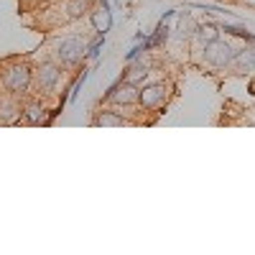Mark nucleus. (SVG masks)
Instances as JSON below:
<instances>
[{
  "label": "nucleus",
  "mask_w": 255,
  "mask_h": 255,
  "mask_svg": "<svg viewBox=\"0 0 255 255\" xmlns=\"http://www.w3.org/2000/svg\"><path fill=\"white\" fill-rule=\"evenodd\" d=\"M0 125H3V123H0Z\"/></svg>",
  "instance_id": "aec40b11"
},
{
  "label": "nucleus",
  "mask_w": 255,
  "mask_h": 255,
  "mask_svg": "<svg viewBox=\"0 0 255 255\" xmlns=\"http://www.w3.org/2000/svg\"><path fill=\"white\" fill-rule=\"evenodd\" d=\"M0 84L3 90L13 97H20L26 95L31 87H33V69L23 61H15V64H8L3 69V77H0Z\"/></svg>",
  "instance_id": "f03ea898"
},
{
  "label": "nucleus",
  "mask_w": 255,
  "mask_h": 255,
  "mask_svg": "<svg viewBox=\"0 0 255 255\" xmlns=\"http://www.w3.org/2000/svg\"><path fill=\"white\" fill-rule=\"evenodd\" d=\"M90 20H92V28L97 31V36H105L108 31H113V8H105V5L92 8Z\"/></svg>",
  "instance_id": "9b49d317"
},
{
  "label": "nucleus",
  "mask_w": 255,
  "mask_h": 255,
  "mask_svg": "<svg viewBox=\"0 0 255 255\" xmlns=\"http://www.w3.org/2000/svg\"><path fill=\"white\" fill-rule=\"evenodd\" d=\"M176 13H179L176 8H171V10H166V13L161 15V20H158V23H168V20H171V18H176Z\"/></svg>",
  "instance_id": "a211bd4d"
},
{
  "label": "nucleus",
  "mask_w": 255,
  "mask_h": 255,
  "mask_svg": "<svg viewBox=\"0 0 255 255\" xmlns=\"http://www.w3.org/2000/svg\"><path fill=\"white\" fill-rule=\"evenodd\" d=\"M235 54H238V49L232 46L227 38H215V41H209V44L202 46V61L207 64V67H212V69L232 67Z\"/></svg>",
  "instance_id": "20e7f679"
},
{
  "label": "nucleus",
  "mask_w": 255,
  "mask_h": 255,
  "mask_svg": "<svg viewBox=\"0 0 255 255\" xmlns=\"http://www.w3.org/2000/svg\"><path fill=\"white\" fill-rule=\"evenodd\" d=\"M20 105H18V97L13 95H0V123L8 125V123H18L20 118Z\"/></svg>",
  "instance_id": "ddd939ff"
},
{
  "label": "nucleus",
  "mask_w": 255,
  "mask_h": 255,
  "mask_svg": "<svg viewBox=\"0 0 255 255\" xmlns=\"http://www.w3.org/2000/svg\"><path fill=\"white\" fill-rule=\"evenodd\" d=\"M61 79H64V67L56 59H46V61L36 64V69H33V87L41 95H54L59 90Z\"/></svg>",
  "instance_id": "7ed1b4c3"
},
{
  "label": "nucleus",
  "mask_w": 255,
  "mask_h": 255,
  "mask_svg": "<svg viewBox=\"0 0 255 255\" xmlns=\"http://www.w3.org/2000/svg\"><path fill=\"white\" fill-rule=\"evenodd\" d=\"M197 26H199V20L191 15V13H176V28H174V36L181 38V41H189V38H194L197 36Z\"/></svg>",
  "instance_id": "9d476101"
},
{
  "label": "nucleus",
  "mask_w": 255,
  "mask_h": 255,
  "mask_svg": "<svg viewBox=\"0 0 255 255\" xmlns=\"http://www.w3.org/2000/svg\"><path fill=\"white\" fill-rule=\"evenodd\" d=\"M138 84L128 82V79H118L115 84H110L108 92H105V102L110 105V108L115 110H130V108H138Z\"/></svg>",
  "instance_id": "423d86ee"
},
{
  "label": "nucleus",
  "mask_w": 255,
  "mask_h": 255,
  "mask_svg": "<svg viewBox=\"0 0 255 255\" xmlns=\"http://www.w3.org/2000/svg\"><path fill=\"white\" fill-rule=\"evenodd\" d=\"M145 36H148V31H138V33H135V36H133V41H143V38H145Z\"/></svg>",
  "instance_id": "6ab92c4d"
},
{
  "label": "nucleus",
  "mask_w": 255,
  "mask_h": 255,
  "mask_svg": "<svg viewBox=\"0 0 255 255\" xmlns=\"http://www.w3.org/2000/svg\"><path fill=\"white\" fill-rule=\"evenodd\" d=\"M90 79V69H82V74L74 79V84H72V90H69V102L74 105L77 102V97H79V92H82V84Z\"/></svg>",
  "instance_id": "dca6fc26"
},
{
  "label": "nucleus",
  "mask_w": 255,
  "mask_h": 255,
  "mask_svg": "<svg viewBox=\"0 0 255 255\" xmlns=\"http://www.w3.org/2000/svg\"><path fill=\"white\" fill-rule=\"evenodd\" d=\"M151 72H153V64L148 59H143V56H138L133 61H128V69L123 72V79H128V82H133V84L140 87V82H145V77Z\"/></svg>",
  "instance_id": "0eeeda50"
},
{
  "label": "nucleus",
  "mask_w": 255,
  "mask_h": 255,
  "mask_svg": "<svg viewBox=\"0 0 255 255\" xmlns=\"http://www.w3.org/2000/svg\"><path fill=\"white\" fill-rule=\"evenodd\" d=\"M168 38H171V28H168V23H158L153 33H148V36H145V46H148V51L161 49Z\"/></svg>",
  "instance_id": "4468645a"
},
{
  "label": "nucleus",
  "mask_w": 255,
  "mask_h": 255,
  "mask_svg": "<svg viewBox=\"0 0 255 255\" xmlns=\"http://www.w3.org/2000/svg\"><path fill=\"white\" fill-rule=\"evenodd\" d=\"M46 113H49V110H46L41 102H28L26 108L20 110V118H18L15 125H20V123H23V125H46V123H49Z\"/></svg>",
  "instance_id": "6e6552de"
},
{
  "label": "nucleus",
  "mask_w": 255,
  "mask_h": 255,
  "mask_svg": "<svg viewBox=\"0 0 255 255\" xmlns=\"http://www.w3.org/2000/svg\"><path fill=\"white\" fill-rule=\"evenodd\" d=\"M232 67L240 74H255V44H245L243 49H238Z\"/></svg>",
  "instance_id": "f8f14e48"
},
{
  "label": "nucleus",
  "mask_w": 255,
  "mask_h": 255,
  "mask_svg": "<svg viewBox=\"0 0 255 255\" xmlns=\"http://www.w3.org/2000/svg\"><path fill=\"white\" fill-rule=\"evenodd\" d=\"M51 59H56L64 69H67V67H79V64L87 59V41H84L82 36H77V33L61 36L54 44Z\"/></svg>",
  "instance_id": "f257e3e1"
},
{
  "label": "nucleus",
  "mask_w": 255,
  "mask_h": 255,
  "mask_svg": "<svg viewBox=\"0 0 255 255\" xmlns=\"http://www.w3.org/2000/svg\"><path fill=\"white\" fill-rule=\"evenodd\" d=\"M194 38H199L202 44H209V41L220 38V23H199Z\"/></svg>",
  "instance_id": "2eb2a0df"
},
{
  "label": "nucleus",
  "mask_w": 255,
  "mask_h": 255,
  "mask_svg": "<svg viewBox=\"0 0 255 255\" xmlns=\"http://www.w3.org/2000/svg\"><path fill=\"white\" fill-rule=\"evenodd\" d=\"M130 123H133L130 118H128L123 110H115V108H105L95 118V125L97 128H123V125H130Z\"/></svg>",
  "instance_id": "1a4fd4ad"
},
{
  "label": "nucleus",
  "mask_w": 255,
  "mask_h": 255,
  "mask_svg": "<svg viewBox=\"0 0 255 255\" xmlns=\"http://www.w3.org/2000/svg\"><path fill=\"white\" fill-rule=\"evenodd\" d=\"M168 97H171V84L168 82H151V84H140L138 90V108L145 113H156L163 110Z\"/></svg>",
  "instance_id": "39448f33"
},
{
  "label": "nucleus",
  "mask_w": 255,
  "mask_h": 255,
  "mask_svg": "<svg viewBox=\"0 0 255 255\" xmlns=\"http://www.w3.org/2000/svg\"><path fill=\"white\" fill-rule=\"evenodd\" d=\"M102 49H105V36H97L92 44H87V59H100V54H102Z\"/></svg>",
  "instance_id": "f3484780"
}]
</instances>
